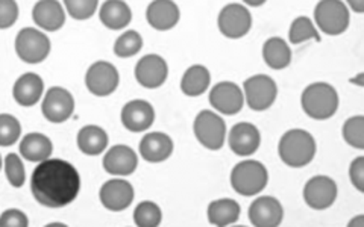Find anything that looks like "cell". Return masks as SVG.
Segmentation results:
<instances>
[{
	"label": "cell",
	"instance_id": "1",
	"mask_svg": "<svg viewBox=\"0 0 364 227\" xmlns=\"http://www.w3.org/2000/svg\"><path fill=\"white\" fill-rule=\"evenodd\" d=\"M81 189V176L73 164L60 157L38 162L31 176L32 196L41 206L58 209L76 200Z\"/></svg>",
	"mask_w": 364,
	"mask_h": 227
},
{
	"label": "cell",
	"instance_id": "2",
	"mask_svg": "<svg viewBox=\"0 0 364 227\" xmlns=\"http://www.w3.org/2000/svg\"><path fill=\"white\" fill-rule=\"evenodd\" d=\"M317 152L314 136L304 129H290L281 136L278 155L281 161L291 168L309 165Z\"/></svg>",
	"mask_w": 364,
	"mask_h": 227
},
{
	"label": "cell",
	"instance_id": "3",
	"mask_svg": "<svg viewBox=\"0 0 364 227\" xmlns=\"http://www.w3.org/2000/svg\"><path fill=\"white\" fill-rule=\"evenodd\" d=\"M337 89L326 82L310 84L302 91L301 106L313 120H328L338 109Z\"/></svg>",
	"mask_w": 364,
	"mask_h": 227
},
{
	"label": "cell",
	"instance_id": "4",
	"mask_svg": "<svg viewBox=\"0 0 364 227\" xmlns=\"http://www.w3.org/2000/svg\"><path fill=\"white\" fill-rule=\"evenodd\" d=\"M231 187L237 194L252 197L263 192L269 184V172L263 162L255 159H245L231 172Z\"/></svg>",
	"mask_w": 364,
	"mask_h": 227
},
{
	"label": "cell",
	"instance_id": "5",
	"mask_svg": "<svg viewBox=\"0 0 364 227\" xmlns=\"http://www.w3.org/2000/svg\"><path fill=\"white\" fill-rule=\"evenodd\" d=\"M314 21L326 35H340L349 28V8L341 0H321L314 8Z\"/></svg>",
	"mask_w": 364,
	"mask_h": 227
},
{
	"label": "cell",
	"instance_id": "6",
	"mask_svg": "<svg viewBox=\"0 0 364 227\" xmlns=\"http://www.w3.org/2000/svg\"><path fill=\"white\" fill-rule=\"evenodd\" d=\"M193 132L205 149L220 150L226 138V123L219 114L205 109L196 116Z\"/></svg>",
	"mask_w": 364,
	"mask_h": 227
},
{
	"label": "cell",
	"instance_id": "7",
	"mask_svg": "<svg viewBox=\"0 0 364 227\" xmlns=\"http://www.w3.org/2000/svg\"><path fill=\"white\" fill-rule=\"evenodd\" d=\"M49 37L36 28L21 29L16 37L17 56L28 64H40L50 53Z\"/></svg>",
	"mask_w": 364,
	"mask_h": 227
},
{
	"label": "cell",
	"instance_id": "8",
	"mask_svg": "<svg viewBox=\"0 0 364 227\" xmlns=\"http://www.w3.org/2000/svg\"><path fill=\"white\" fill-rule=\"evenodd\" d=\"M243 91L247 106L257 112L269 109L275 104L278 96L277 82L267 74H255L247 77L243 84Z\"/></svg>",
	"mask_w": 364,
	"mask_h": 227
},
{
	"label": "cell",
	"instance_id": "9",
	"mask_svg": "<svg viewBox=\"0 0 364 227\" xmlns=\"http://www.w3.org/2000/svg\"><path fill=\"white\" fill-rule=\"evenodd\" d=\"M218 28L226 38H243L252 28V16H250L249 9L245 5L230 4L219 13Z\"/></svg>",
	"mask_w": 364,
	"mask_h": 227
},
{
	"label": "cell",
	"instance_id": "10",
	"mask_svg": "<svg viewBox=\"0 0 364 227\" xmlns=\"http://www.w3.org/2000/svg\"><path fill=\"white\" fill-rule=\"evenodd\" d=\"M120 74L116 67L108 61H97L85 73V87L93 96L107 97L117 89Z\"/></svg>",
	"mask_w": 364,
	"mask_h": 227
},
{
	"label": "cell",
	"instance_id": "11",
	"mask_svg": "<svg viewBox=\"0 0 364 227\" xmlns=\"http://www.w3.org/2000/svg\"><path fill=\"white\" fill-rule=\"evenodd\" d=\"M337 184L328 176H314L304 187V201L314 211L331 208L337 200Z\"/></svg>",
	"mask_w": 364,
	"mask_h": 227
},
{
	"label": "cell",
	"instance_id": "12",
	"mask_svg": "<svg viewBox=\"0 0 364 227\" xmlns=\"http://www.w3.org/2000/svg\"><path fill=\"white\" fill-rule=\"evenodd\" d=\"M41 111L48 121L64 123L73 116L75 99L68 89L63 87H52L44 96Z\"/></svg>",
	"mask_w": 364,
	"mask_h": 227
},
{
	"label": "cell",
	"instance_id": "13",
	"mask_svg": "<svg viewBox=\"0 0 364 227\" xmlns=\"http://www.w3.org/2000/svg\"><path fill=\"white\" fill-rule=\"evenodd\" d=\"M210 104L223 116H235L245 105L243 89L230 81L219 82L210 91Z\"/></svg>",
	"mask_w": 364,
	"mask_h": 227
},
{
	"label": "cell",
	"instance_id": "14",
	"mask_svg": "<svg viewBox=\"0 0 364 227\" xmlns=\"http://www.w3.org/2000/svg\"><path fill=\"white\" fill-rule=\"evenodd\" d=\"M168 76V65L163 56L151 53L146 55L135 65V79L141 87L155 89L164 85Z\"/></svg>",
	"mask_w": 364,
	"mask_h": 227
},
{
	"label": "cell",
	"instance_id": "15",
	"mask_svg": "<svg viewBox=\"0 0 364 227\" xmlns=\"http://www.w3.org/2000/svg\"><path fill=\"white\" fill-rule=\"evenodd\" d=\"M135 197L134 187L128 180L123 179H111L102 185L99 191L100 203L105 209L112 212H120L128 209Z\"/></svg>",
	"mask_w": 364,
	"mask_h": 227
},
{
	"label": "cell",
	"instance_id": "16",
	"mask_svg": "<svg viewBox=\"0 0 364 227\" xmlns=\"http://www.w3.org/2000/svg\"><path fill=\"white\" fill-rule=\"evenodd\" d=\"M120 120L127 131L141 133L152 128L155 121V109L149 101L135 99L123 106Z\"/></svg>",
	"mask_w": 364,
	"mask_h": 227
},
{
	"label": "cell",
	"instance_id": "17",
	"mask_svg": "<svg viewBox=\"0 0 364 227\" xmlns=\"http://www.w3.org/2000/svg\"><path fill=\"white\" fill-rule=\"evenodd\" d=\"M261 144L258 128L252 123H237L228 133V145L234 155L240 157L252 156Z\"/></svg>",
	"mask_w": 364,
	"mask_h": 227
},
{
	"label": "cell",
	"instance_id": "18",
	"mask_svg": "<svg viewBox=\"0 0 364 227\" xmlns=\"http://www.w3.org/2000/svg\"><path fill=\"white\" fill-rule=\"evenodd\" d=\"M284 209L278 199L259 196L249 206L250 224L257 227H277L282 223Z\"/></svg>",
	"mask_w": 364,
	"mask_h": 227
},
{
	"label": "cell",
	"instance_id": "19",
	"mask_svg": "<svg viewBox=\"0 0 364 227\" xmlns=\"http://www.w3.org/2000/svg\"><path fill=\"white\" fill-rule=\"evenodd\" d=\"M105 172L114 176H129L139 167V156L129 145L117 144L107 150L102 161Z\"/></svg>",
	"mask_w": 364,
	"mask_h": 227
},
{
	"label": "cell",
	"instance_id": "20",
	"mask_svg": "<svg viewBox=\"0 0 364 227\" xmlns=\"http://www.w3.org/2000/svg\"><path fill=\"white\" fill-rule=\"evenodd\" d=\"M139 150L147 162H164L173 153V140L164 132L146 133L140 141Z\"/></svg>",
	"mask_w": 364,
	"mask_h": 227
},
{
	"label": "cell",
	"instance_id": "21",
	"mask_svg": "<svg viewBox=\"0 0 364 227\" xmlns=\"http://www.w3.org/2000/svg\"><path fill=\"white\" fill-rule=\"evenodd\" d=\"M181 18L179 6L173 0H154L146 9V20L156 31L173 29Z\"/></svg>",
	"mask_w": 364,
	"mask_h": 227
},
{
	"label": "cell",
	"instance_id": "22",
	"mask_svg": "<svg viewBox=\"0 0 364 227\" xmlns=\"http://www.w3.org/2000/svg\"><path fill=\"white\" fill-rule=\"evenodd\" d=\"M32 18L38 28L48 32H56L64 26L65 9L58 0H38L33 5Z\"/></svg>",
	"mask_w": 364,
	"mask_h": 227
},
{
	"label": "cell",
	"instance_id": "23",
	"mask_svg": "<svg viewBox=\"0 0 364 227\" xmlns=\"http://www.w3.org/2000/svg\"><path fill=\"white\" fill-rule=\"evenodd\" d=\"M44 91V82L41 76L37 73H25L21 74L14 87H13V96L14 100L20 106L31 108L37 105Z\"/></svg>",
	"mask_w": 364,
	"mask_h": 227
},
{
	"label": "cell",
	"instance_id": "24",
	"mask_svg": "<svg viewBox=\"0 0 364 227\" xmlns=\"http://www.w3.org/2000/svg\"><path fill=\"white\" fill-rule=\"evenodd\" d=\"M20 155L29 162H43L49 159L53 152V144L49 136L40 132H31L20 141Z\"/></svg>",
	"mask_w": 364,
	"mask_h": 227
},
{
	"label": "cell",
	"instance_id": "25",
	"mask_svg": "<svg viewBox=\"0 0 364 227\" xmlns=\"http://www.w3.org/2000/svg\"><path fill=\"white\" fill-rule=\"evenodd\" d=\"M99 18L102 25L111 31H120L127 28L132 20V11L129 5L123 0H107L100 6Z\"/></svg>",
	"mask_w": 364,
	"mask_h": 227
},
{
	"label": "cell",
	"instance_id": "26",
	"mask_svg": "<svg viewBox=\"0 0 364 227\" xmlns=\"http://www.w3.org/2000/svg\"><path fill=\"white\" fill-rule=\"evenodd\" d=\"M108 141L109 138L105 129L96 126V124L84 126L79 131L76 138L79 150L88 156H97L100 153H104L108 147Z\"/></svg>",
	"mask_w": 364,
	"mask_h": 227
},
{
	"label": "cell",
	"instance_id": "27",
	"mask_svg": "<svg viewBox=\"0 0 364 227\" xmlns=\"http://www.w3.org/2000/svg\"><path fill=\"white\" fill-rule=\"evenodd\" d=\"M291 49L286 40L272 37L263 44V60L272 70H284L291 64Z\"/></svg>",
	"mask_w": 364,
	"mask_h": 227
},
{
	"label": "cell",
	"instance_id": "28",
	"mask_svg": "<svg viewBox=\"0 0 364 227\" xmlns=\"http://www.w3.org/2000/svg\"><path fill=\"white\" fill-rule=\"evenodd\" d=\"M210 84L211 74L208 72V68L196 64L188 67L186 73L182 74L181 91L188 97H199L203 93H207Z\"/></svg>",
	"mask_w": 364,
	"mask_h": 227
},
{
	"label": "cell",
	"instance_id": "29",
	"mask_svg": "<svg viewBox=\"0 0 364 227\" xmlns=\"http://www.w3.org/2000/svg\"><path fill=\"white\" fill-rule=\"evenodd\" d=\"M240 204H238L232 199H219V200H213L208 204L207 209V217L208 221L213 226H231L238 221L240 218Z\"/></svg>",
	"mask_w": 364,
	"mask_h": 227
},
{
	"label": "cell",
	"instance_id": "30",
	"mask_svg": "<svg viewBox=\"0 0 364 227\" xmlns=\"http://www.w3.org/2000/svg\"><path fill=\"white\" fill-rule=\"evenodd\" d=\"M309 40L321 41V35H318L313 20L305 16L294 18L289 29V41L291 44H301Z\"/></svg>",
	"mask_w": 364,
	"mask_h": 227
},
{
	"label": "cell",
	"instance_id": "31",
	"mask_svg": "<svg viewBox=\"0 0 364 227\" xmlns=\"http://www.w3.org/2000/svg\"><path fill=\"white\" fill-rule=\"evenodd\" d=\"M163 212L155 201L146 200L136 204L134 211V223L139 227H156L161 224Z\"/></svg>",
	"mask_w": 364,
	"mask_h": 227
},
{
	"label": "cell",
	"instance_id": "32",
	"mask_svg": "<svg viewBox=\"0 0 364 227\" xmlns=\"http://www.w3.org/2000/svg\"><path fill=\"white\" fill-rule=\"evenodd\" d=\"M143 48V38L136 31H127L114 43V53L119 58H131Z\"/></svg>",
	"mask_w": 364,
	"mask_h": 227
},
{
	"label": "cell",
	"instance_id": "33",
	"mask_svg": "<svg viewBox=\"0 0 364 227\" xmlns=\"http://www.w3.org/2000/svg\"><path fill=\"white\" fill-rule=\"evenodd\" d=\"M21 135L20 121L11 114H0V147L14 145Z\"/></svg>",
	"mask_w": 364,
	"mask_h": 227
},
{
	"label": "cell",
	"instance_id": "34",
	"mask_svg": "<svg viewBox=\"0 0 364 227\" xmlns=\"http://www.w3.org/2000/svg\"><path fill=\"white\" fill-rule=\"evenodd\" d=\"M4 168L6 179L14 188H21L26 182V172L21 157L17 153H8L4 159Z\"/></svg>",
	"mask_w": 364,
	"mask_h": 227
},
{
	"label": "cell",
	"instance_id": "35",
	"mask_svg": "<svg viewBox=\"0 0 364 227\" xmlns=\"http://www.w3.org/2000/svg\"><path fill=\"white\" fill-rule=\"evenodd\" d=\"M343 138L345 141L354 147V149L364 150V117L355 116L350 117L343 124Z\"/></svg>",
	"mask_w": 364,
	"mask_h": 227
},
{
	"label": "cell",
	"instance_id": "36",
	"mask_svg": "<svg viewBox=\"0 0 364 227\" xmlns=\"http://www.w3.org/2000/svg\"><path fill=\"white\" fill-rule=\"evenodd\" d=\"M65 11L75 20H88L96 14L99 0H63Z\"/></svg>",
	"mask_w": 364,
	"mask_h": 227
},
{
	"label": "cell",
	"instance_id": "37",
	"mask_svg": "<svg viewBox=\"0 0 364 227\" xmlns=\"http://www.w3.org/2000/svg\"><path fill=\"white\" fill-rule=\"evenodd\" d=\"M18 18V5L16 0H0V29H8Z\"/></svg>",
	"mask_w": 364,
	"mask_h": 227
},
{
	"label": "cell",
	"instance_id": "38",
	"mask_svg": "<svg viewBox=\"0 0 364 227\" xmlns=\"http://www.w3.org/2000/svg\"><path fill=\"white\" fill-rule=\"evenodd\" d=\"M28 215L20 209H6L0 214V227H28Z\"/></svg>",
	"mask_w": 364,
	"mask_h": 227
},
{
	"label": "cell",
	"instance_id": "39",
	"mask_svg": "<svg viewBox=\"0 0 364 227\" xmlns=\"http://www.w3.org/2000/svg\"><path fill=\"white\" fill-rule=\"evenodd\" d=\"M349 179L360 192L364 191V156H357L349 165Z\"/></svg>",
	"mask_w": 364,
	"mask_h": 227
},
{
	"label": "cell",
	"instance_id": "40",
	"mask_svg": "<svg viewBox=\"0 0 364 227\" xmlns=\"http://www.w3.org/2000/svg\"><path fill=\"white\" fill-rule=\"evenodd\" d=\"M346 4L352 11H354V13L357 14L364 13V0H346Z\"/></svg>",
	"mask_w": 364,
	"mask_h": 227
},
{
	"label": "cell",
	"instance_id": "41",
	"mask_svg": "<svg viewBox=\"0 0 364 227\" xmlns=\"http://www.w3.org/2000/svg\"><path fill=\"white\" fill-rule=\"evenodd\" d=\"M243 2L246 4V5H249V6H261V5H264L267 0H243Z\"/></svg>",
	"mask_w": 364,
	"mask_h": 227
},
{
	"label": "cell",
	"instance_id": "42",
	"mask_svg": "<svg viewBox=\"0 0 364 227\" xmlns=\"http://www.w3.org/2000/svg\"><path fill=\"white\" fill-rule=\"evenodd\" d=\"M349 226H360V227H364V215H358V217H355V220H352L349 223Z\"/></svg>",
	"mask_w": 364,
	"mask_h": 227
},
{
	"label": "cell",
	"instance_id": "43",
	"mask_svg": "<svg viewBox=\"0 0 364 227\" xmlns=\"http://www.w3.org/2000/svg\"><path fill=\"white\" fill-rule=\"evenodd\" d=\"M2 167H4V159L0 156V170H2Z\"/></svg>",
	"mask_w": 364,
	"mask_h": 227
}]
</instances>
